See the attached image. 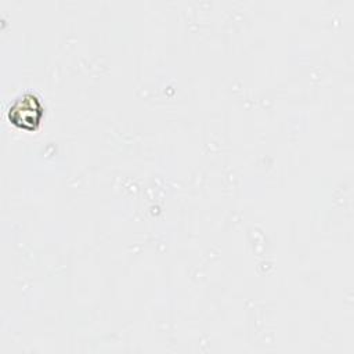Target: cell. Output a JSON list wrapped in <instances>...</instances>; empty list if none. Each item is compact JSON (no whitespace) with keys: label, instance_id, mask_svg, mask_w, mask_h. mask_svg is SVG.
<instances>
[{"label":"cell","instance_id":"6da1fadb","mask_svg":"<svg viewBox=\"0 0 354 354\" xmlns=\"http://www.w3.org/2000/svg\"><path fill=\"white\" fill-rule=\"evenodd\" d=\"M40 113L41 108L37 102V98L25 94L14 102V105L10 108V119L15 123L19 124L22 129H35L36 124L40 120Z\"/></svg>","mask_w":354,"mask_h":354}]
</instances>
